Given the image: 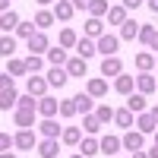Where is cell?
<instances>
[{"instance_id":"obj_47","label":"cell","mask_w":158,"mask_h":158,"mask_svg":"<svg viewBox=\"0 0 158 158\" xmlns=\"http://www.w3.org/2000/svg\"><path fill=\"white\" fill-rule=\"evenodd\" d=\"M89 3H92V0H73V6H76V10H89Z\"/></svg>"},{"instance_id":"obj_31","label":"cell","mask_w":158,"mask_h":158,"mask_svg":"<svg viewBox=\"0 0 158 158\" xmlns=\"http://www.w3.org/2000/svg\"><path fill=\"white\" fill-rule=\"evenodd\" d=\"M133 63H136V70H139V73H149V70L155 67V54L142 51V54H136V60H133Z\"/></svg>"},{"instance_id":"obj_6","label":"cell","mask_w":158,"mask_h":158,"mask_svg":"<svg viewBox=\"0 0 158 158\" xmlns=\"http://www.w3.org/2000/svg\"><path fill=\"white\" fill-rule=\"evenodd\" d=\"M35 114L38 111H32V108H16V111H13V120H16L19 130H32L35 127Z\"/></svg>"},{"instance_id":"obj_18","label":"cell","mask_w":158,"mask_h":158,"mask_svg":"<svg viewBox=\"0 0 158 158\" xmlns=\"http://www.w3.org/2000/svg\"><path fill=\"white\" fill-rule=\"evenodd\" d=\"M127 108L133 111V114H142V111L149 108V101H146L142 92H130V95H127Z\"/></svg>"},{"instance_id":"obj_10","label":"cell","mask_w":158,"mask_h":158,"mask_svg":"<svg viewBox=\"0 0 158 158\" xmlns=\"http://www.w3.org/2000/svg\"><path fill=\"white\" fill-rule=\"evenodd\" d=\"M51 13H54V19H60V22H70L73 13H76V6H73V0H57V6Z\"/></svg>"},{"instance_id":"obj_42","label":"cell","mask_w":158,"mask_h":158,"mask_svg":"<svg viewBox=\"0 0 158 158\" xmlns=\"http://www.w3.org/2000/svg\"><path fill=\"white\" fill-rule=\"evenodd\" d=\"M16 108H32V111H38V98H35V95H29V92H25V95H19Z\"/></svg>"},{"instance_id":"obj_25","label":"cell","mask_w":158,"mask_h":158,"mask_svg":"<svg viewBox=\"0 0 158 158\" xmlns=\"http://www.w3.org/2000/svg\"><path fill=\"white\" fill-rule=\"evenodd\" d=\"M133 38H139V22L136 19H127L120 25V41H133Z\"/></svg>"},{"instance_id":"obj_19","label":"cell","mask_w":158,"mask_h":158,"mask_svg":"<svg viewBox=\"0 0 158 158\" xmlns=\"http://www.w3.org/2000/svg\"><path fill=\"white\" fill-rule=\"evenodd\" d=\"M60 142L63 146H79V142H82V127H63Z\"/></svg>"},{"instance_id":"obj_33","label":"cell","mask_w":158,"mask_h":158,"mask_svg":"<svg viewBox=\"0 0 158 158\" xmlns=\"http://www.w3.org/2000/svg\"><path fill=\"white\" fill-rule=\"evenodd\" d=\"M13 54H16V38H13V35H0V57H13Z\"/></svg>"},{"instance_id":"obj_3","label":"cell","mask_w":158,"mask_h":158,"mask_svg":"<svg viewBox=\"0 0 158 158\" xmlns=\"http://www.w3.org/2000/svg\"><path fill=\"white\" fill-rule=\"evenodd\" d=\"M120 142H123L127 152H139L142 146H146V133H139V130H127V133L120 136Z\"/></svg>"},{"instance_id":"obj_24","label":"cell","mask_w":158,"mask_h":158,"mask_svg":"<svg viewBox=\"0 0 158 158\" xmlns=\"http://www.w3.org/2000/svg\"><path fill=\"white\" fill-rule=\"evenodd\" d=\"M104 35V22L98 16H89L85 19V38H101Z\"/></svg>"},{"instance_id":"obj_7","label":"cell","mask_w":158,"mask_h":158,"mask_svg":"<svg viewBox=\"0 0 158 158\" xmlns=\"http://www.w3.org/2000/svg\"><path fill=\"white\" fill-rule=\"evenodd\" d=\"M25 44H29V54H48V48H51V41H48V35L41 32V29H38L32 38H29V41H25Z\"/></svg>"},{"instance_id":"obj_28","label":"cell","mask_w":158,"mask_h":158,"mask_svg":"<svg viewBox=\"0 0 158 158\" xmlns=\"http://www.w3.org/2000/svg\"><path fill=\"white\" fill-rule=\"evenodd\" d=\"M32 22H35V29L44 32V29H51V25H54V13H51V10H38Z\"/></svg>"},{"instance_id":"obj_39","label":"cell","mask_w":158,"mask_h":158,"mask_svg":"<svg viewBox=\"0 0 158 158\" xmlns=\"http://www.w3.org/2000/svg\"><path fill=\"white\" fill-rule=\"evenodd\" d=\"M108 10H111L108 0H92V3H89V16H98L101 19V16H108Z\"/></svg>"},{"instance_id":"obj_22","label":"cell","mask_w":158,"mask_h":158,"mask_svg":"<svg viewBox=\"0 0 158 158\" xmlns=\"http://www.w3.org/2000/svg\"><path fill=\"white\" fill-rule=\"evenodd\" d=\"M57 152H60V142L57 139H41V142H38V155H41V158H57Z\"/></svg>"},{"instance_id":"obj_57","label":"cell","mask_w":158,"mask_h":158,"mask_svg":"<svg viewBox=\"0 0 158 158\" xmlns=\"http://www.w3.org/2000/svg\"><path fill=\"white\" fill-rule=\"evenodd\" d=\"M70 158H89V155H82V152H76V155H70Z\"/></svg>"},{"instance_id":"obj_53","label":"cell","mask_w":158,"mask_h":158,"mask_svg":"<svg viewBox=\"0 0 158 158\" xmlns=\"http://www.w3.org/2000/svg\"><path fill=\"white\" fill-rule=\"evenodd\" d=\"M0 158H16V155H13V152H0Z\"/></svg>"},{"instance_id":"obj_34","label":"cell","mask_w":158,"mask_h":158,"mask_svg":"<svg viewBox=\"0 0 158 158\" xmlns=\"http://www.w3.org/2000/svg\"><path fill=\"white\" fill-rule=\"evenodd\" d=\"M127 19H130V16H127V6H123V3L108 10V22H111V25H123Z\"/></svg>"},{"instance_id":"obj_30","label":"cell","mask_w":158,"mask_h":158,"mask_svg":"<svg viewBox=\"0 0 158 158\" xmlns=\"http://www.w3.org/2000/svg\"><path fill=\"white\" fill-rule=\"evenodd\" d=\"M101 127H104V123H101L98 117H95V111H92V114H82V130H85L89 136H95V133H98Z\"/></svg>"},{"instance_id":"obj_17","label":"cell","mask_w":158,"mask_h":158,"mask_svg":"<svg viewBox=\"0 0 158 158\" xmlns=\"http://www.w3.org/2000/svg\"><path fill=\"white\" fill-rule=\"evenodd\" d=\"M16 25H19V13L16 10H6V13H0V32H16Z\"/></svg>"},{"instance_id":"obj_2","label":"cell","mask_w":158,"mask_h":158,"mask_svg":"<svg viewBox=\"0 0 158 158\" xmlns=\"http://www.w3.org/2000/svg\"><path fill=\"white\" fill-rule=\"evenodd\" d=\"M44 79H48V85H51V89H63V85L70 82V73H67V67H48Z\"/></svg>"},{"instance_id":"obj_50","label":"cell","mask_w":158,"mask_h":158,"mask_svg":"<svg viewBox=\"0 0 158 158\" xmlns=\"http://www.w3.org/2000/svg\"><path fill=\"white\" fill-rule=\"evenodd\" d=\"M152 51H158V32H155V38H152V44H149Z\"/></svg>"},{"instance_id":"obj_56","label":"cell","mask_w":158,"mask_h":158,"mask_svg":"<svg viewBox=\"0 0 158 158\" xmlns=\"http://www.w3.org/2000/svg\"><path fill=\"white\" fill-rule=\"evenodd\" d=\"M152 146H155V149H158V130H155V139H152Z\"/></svg>"},{"instance_id":"obj_45","label":"cell","mask_w":158,"mask_h":158,"mask_svg":"<svg viewBox=\"0 0 158 158\" xmlns=\"http://www.w3.org/2000/svg\"><path fill=\"white\" fill-rule=\"evenodd\" d=\"M13 146H16V139H13L10 133H0V152H10Z\"/></svg>"},{"instance_id":"obj_32","label":"cell","mask_w":158,"mask_h":158,"mask_svg":"<svg viewBox=\"0 0 158 158\" xmlns=\"http://www.w3.org/2000/svg\"><path fill=\"white\" fill-rule=\"evenodd\" d=\"M76 41H79V35L70 29V25H67V29H60V35H57V44H60V48H76Z\"/></svg>"},{"instance_id":"obj_37","label":"cell","mask_w":158,"mask_h":158,"mask_svg":"<svg viewBox=\"0 0 158 158\" xmlns=\"http://www.w3.org/2000/svg\"><path fill=\"white\" fill-rule=\"evenodd\" d=\"M25 67H29V73H41L44 70V54H29L25 57Z\"/></svg>"},{"instance_id":"obj_9","label":"cell","mask_w":158,"mask_h":158,"mask_svg":"<svg viewBox=\"0 0 158 158\" xmlns=\"http://www.w3.org/2000/svg\"><path fill=\"white\" fill-rule=\"evenodd\" d=\"M85 92L92 98H104L108 95V79H101V76H92L89 82H85Z\"/></svg>"},{"instance_id":"obj_4","label":"cell","mask_w":158,"mask_h":158,"mask_svg":"<svg viewBox=\"0 0 158 158\" xmlns=\"http://www.w3.org/2000/svg\"><path fill=\"white\" fill-rule=\"evenodd\" d=\"M48 89H51V85H48V79H44V76H38V73H32V76H29V82H25V92H29V95H35V98H44V95H48Z\"/></svg>"},{"instance_id":"obj_48","label":"cell","mask_w":158,"mask_h":158,"mask_svg":"<svg viewBox=\"0 0 158 158\" xmlns=\"http://www.w3.org/2000/svg\"><path fill=\"white\" fill-rule=\"evenodd\" d=\"M146 6H149V10L155 13V16H158V0H146Z\"/></svg>"},{"instance_id":"obj_49","label":"cell","mask_w":158,"mask_h":158,"mask_svg":"<svg viewBox=\"0 0 158 158\" xmlns=\"http://www.w3.org/2000/svg\"><path fill=\"white\" fill-rule=\"evenodd\" d=\"M10 10V0H0V13H6Z\"/></svg>"},{"instance_id":"obj_12","label":"cell","mask_w":158,"mask_h":158,"mask_svg":"<svg viewBox=\"0 0 158 158\" xmlns=\"http://www.w3.org/2000/svg\"><path fill=\"white\" fill-rule=\"evenodd\" d=\"M98 146H101V152H104V155H117V152L123 149V142H120V136L108 133V136H101V139H98Z\"/></svg>"},{"instance_id":"obj_36","label":"cell","mask_w":158,"mask_h":158,"mask_svg":"<svg viewBox=\"0 0 158 158\" xmlns=\"http://www.w3.org/2000/svg\"><path fill=\"white\" fill-rule=\"evenodd\" d=\"M6 73H10V76H25V73H29V67H25V60L10 57V60H6Z\"/></svg>"},{"instance_id":"obj_15","label":"cell","mask_w":158,"mask_h":158,"mask_svg":"<svg viewBox=\"0 0 158 158\" xmlns=\"http://www.w3.org/2000/svg\"><path fill=\"white\" fill-rule=\"evenodd\" d=\"M38 130H41V136H48V139H60V133H63V127H57L54 117H44V120L38 123Z\"/></svg>"},{"instance_id":"obj_16","label":"cell","mask_w":158,"mask_h":158,"mask_svg":"<svg viewBox=\"0 0 158 158\" xmlns=\"http://www.w3.org/2000/svg\"><path fill=\"white\" fill-rule=\"evenodd\" d=\"M136 130H139V133H155V130H158V123H155V117H152V111H142L139 117H136Z\"/></svg>"},{"instance_id":"obj_51","label":"cell","mask_w":158,"mask_h":158,"mask_svg":"<svg viewBox=\"0 0 158 158\" xmlns=\"http://www.w3.org/2000/svg\"><path fill=\"white\" fill-rule=\"evenodd\" d=\"M133 158H149V155H146V152H142V149H139V152H133Z\"/></svg>"},{"instance_id":"obj_58","label":"cell","mask_w":158,"mask_h":158,"mask_svg":"<svg viewBox=\"0 0 158 158\" xmlns=\"http://www.w3.org/2000/svg\"><path fill=\"white\" fill-rule=\"evenodd\" d=\"M155 63H158V54H155Z\"/></svg>"},{"instance_id":"obj_21","label":"cell","mask_w":158,"mask_h":158,"mask_svg":"<svg viewBox=\"0 0 158 158\" xmlns=\"http://www.w3.org/2000/svg\"><path fill=\"white\" fill-rule=\"evenodd\" d=\"M136 89L142 92V95H152V92L158 89V79L149 76V73H139V76H136Z\"/></svg>"},{"instance_id":"obj_54","label":"cell","mask_w":158,"mask_h":158,"mask_svg":"<svg viewBox=\"0 0 158 158\" xmlns=\"http://www.w3.org/2000/svg\"><path fill=\"white\" fill-rule=\"evenodd\" d=\"M152 117H155V123H158V104H155V108H152Z\"/></svg>"},{"instance_id":"obj_41","label":"cell","mask_w":158,"mask_h":158,"mask_svg":"<svg viewBox=\"0 0 158 158\" xmlns=\"http://www.w3.org/2000/svg\"><path fill=\"white\" fill-rule=\"evenodd\" d=\"M95 117L101 123H111L114 120V108H111V104H95Z\"/></svg>"},{"instance_id":"obj_52","label":"cell","mask_w":158,"mask_h":158,"mask_svg":"<svg viewBox=\"0 0 158 158\" xmlns=\"http://www.w3.org/2000/svg\"><path fill=\"white\" fill-rule=\"evenodd\" d=\"M35 3H38V6H48V3H54V0H35Z\"/></svg>"},{"instance_id":"obj_13","label":"cell","mask_w":158,"mask_h":158,"mask_svg":"<svg viewBox=\"0 0 158 158\" xmlns=\"http://www.w3.org/2000/svg\"><path fill=\"white\" fill-rule=\"evenodd\" d=\"M76 54L82 57V60L95 57V54H98V44H95V38H79V41H76Z\"/></svg>"},{"instance_id":"obj_55","label":"cell","mask_w":158,"mask_h":158,"mask_svg":"<svg viewBox=\"0 0 158 158\" xmlns=\"http://www.w3.org/2000/svg\"><path fill=\"white\" fill-rule=\"evenodd\" d=\"M149 158H158V149H155V146H152V152H149Z\"/></svg>"},{"instance_id":"obj_20","label":"cell","mask_w":158,"mask_h":158,"mask_svg":"<svg viewBox=\"0 0 158 158\" xmlns=\"http://www.w3.org/2000/svg\"><path fill=\"white\" fill-rule=\"evenodd\" d=\"M73 101H76V111H79V114H92V111H95V98H92L89 92L73 95Z\"/></svg>"},{"instance_id":"obj_43","label":"cell","mask_w":158,"mask_h":158,"mask_svg":"<svg viewBox=\"0 0 158 158\" xmlns=\"http://www.w3.org/2000/svg\"><path fill=\"white\" fill-rule=\"evenodd\" d=\"M79 111H76V101L73 98H67V101H60V117H76Z\"/></svg>"},{"instance_id":"obj_26","label":"cell","mask_w":158,"mask_h":158,"mask_svg":"<svg viewBox=\"0 0 158 158\" xmlns=\"http://www.w3.org/2000/svg\"><path fill=\"white\" fill-rule=\"evenodd\" d=\"M16 101H19L16 89H6V92H0V111H16Z\"/></svg>"},{"instance_id":"obj_40","label":"cell","mask_w":158,"mask_h":158,"mask_svg":"<svg viewBox=\"0 0 158 158\" xmlns=\"http://www.w3.org/2000/svg\"><path fill=\"white\" fill-rule=\"evenodd\" d=\"M155 25H149V22H139V41L142 44H152V38H155Z\"/></svg>"},{"instance_id":"obj_44","label":"cell","mask_w":158,"mask_h":158,"mask_svg":"<svg viewBox=\"0 0 158 158\" xmlns=\"http://www.w3.org/2000/svg\"><path fill=\"white\" fill-rule=\"evenodd\" d=\"M6 89H16V76L0 73V92H6Z\"/></svg>"},{"instance_id":"obj_23","label":"cell","mask_w":158,"mask_h":158,"mask_svg":"<svg viewBox=\"0 0 158 158\" xmlns=\"http://www.w3.org/2000/svg\"><path fill=\"white\" fill-rule=\"evenodd\" d=\"M133 85H136V76L120 73V76L114 79V92H120V95H130V92H133Z\"/></svg>"},{"instance_id":"obj_38","label":"cell","mask_w":158,"mask_h":158,"mask_svg":"<svg viewBox=\"0 0 158 158\" xmlns=\"http://www.w3.org/2000/svg\"><path fill=\"white\" fill-rule=\"evenodd\" d=\"M35 32H38V29H35V22H22V19H19V25H16V38L29 41V38H32Z\"/></svg>"},{"instance_id":"obj_1","label":"cell","mask_w":158,"mask_h":158,"mask_svg":"<svg viewBox=\"0 0 158 158\" xmlns=\"http://www.w3.org/2000/svg\"><path fill=\"white\" fill-rule=\"evenodd\" d=\"M95 44H98V54L114 57V54H117V48H120V35H108V32H104L101 38H95Z\"/></svg>"},{"instance_id":"obj_35","label":"cell","mask_w":158,"mask_h":158,"mask_svg":"<svg viewBox=\"0 0 158 158\" xmlns=\"http://www.w3.org/2000/svg\"><path fill=\"white\" fill-rule=\"evenodd\" d=\"M79 152L92 158V155H98V152H101V146H98V139H95V136H85L82 142H79Z\"/></svg>"},{"instance_id":"obj_11","label":"cell","mask_w":158,"mask_h":158,"mask_svg":"<svg viewBox=\"0 0 158 158\" xmlns=\"http://www.w3.org/2000/svg\"><path fill=\"white\" fill-rule=\"evenodd\" d=\"M120 73H123V63H120V57H117V54L101 60V76H114V79H117Z\"/></svg>"},{"instance_id":"obj_8","label":"cell","mask_w":158,"mask_h":158,"mask_svg":"<svg viewBox=\"0 0 158 158\" xmlns=\"http://www.w3.org/2000/svg\"><path fill=\"white\" fill-rule=\"evenodd\" d=\"M38 114H41V117H54V114H60V101H57L54 95L38 98Z\"/></svg>"},{"instance_id":"obj_27","label":"cell","mask_w":158,"mask_h":158,"mask_svg":"<svg viewBox=\"0 0 158 158\" xmlns=\"http://www.w3.org/2000/svg\"><path fill=\"white\" fill-rule=\"evenodd\" d=\"M67 73H70V79H73V76L82 79V76H85V60L79 57V54H76V57H70V60H67Z\"/></svg>"},{"instance_id":"obj_14","label":"cell","mask_w":158,"mask_h":158,"mask_svg":"<svg viewBox=\"0 0 158 158\" xmlns=\"http://www.w3.org/2000/svg\"><path fill=\"white\" fill-rule=\"evenodd\" d=\"M44 60L51 63V67H67V60H70V57H67V48H60V44H57V48H48Z\"/></svg>"},{"instance_id":"obj_5","label":"cell","mask_w":158,"mask_h":158,"mask_svg":"<svg viewBox=\"0 0 158 158\" xmlns=\"http://www.w3.org/2000/svg\"><path fill=\"white\" fill-rule=\"evenodd\" d=\"M13 139H16V149H19V152H32V149H38V136H35V130H19Z\"/></svg>"},{"instance_id":"obj_29","label":"cell","mask_w":158,"mask_h":158,"mask_svg":"<svg viewBox=\"0 0 158 158\" xmlns=\"http://www.w3.org/2000/svg\"><path fill=\"white\" fill-rule=\"evenodd\" d=\"M114 123H117V127H123V130H133V111H130V108L114 111Z\"/></svg>"},{"instance_id":"obj_46","label":"cell","mask_w":158,"mask_h":158,"mask_svg":"<svg viewBox=\"0 0 158 158\" xmlns=\"http://www.w3.org/2000/svg\"><path fill=\"white\" fill-rule=\"evenodd\" d=\"M142 3H146V0H123L127 10H136V6H142Z\"/></svg>"}]
</instances>
